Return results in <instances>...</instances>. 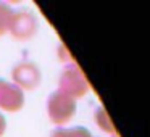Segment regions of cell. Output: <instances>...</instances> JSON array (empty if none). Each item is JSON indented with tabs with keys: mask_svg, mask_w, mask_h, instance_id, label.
Wrapping results in <instances>:
<instances>
[{
	"mask_svg": "<svg viewBox=\"0 0 150 137\" xmlns=\"http://www.w3.org/2000/svg\"><path fill=\"white\" fill-rule=\"evenodd\" d=\"M58 90L74 100L84 97L89 92V82L78 65L71 63L62 71L58 78Z\"/></svg>",
	"mask_w": 150,
	"mask_h": 137,
	"instance_id": "1",
	"label": "cell"
},
{
	"mask_svg": "<svg viewBox=\"0 0 150 137\" xmlns=\"http://www.w3.org/2000/svg\"><path fill=\"white\" fill-rule=\"evenodd\" d=\"M47 113L53 124L63 126L69 123L76 114V100L60 90H55L47 102Z\"/></svg>",
	"mask_w": 150,
	"mask_h": 137,
	"instance_id": "2",
	"label": "cell"
},
{
	"mask_svg": "<svg viewBox=\"0 0 150 137\" xmlns=\"http://www.w3.org/2000/svg\"><path fill=\"white\" fill-rule=\"evenodd\" d=\"M37 31V18L34 16L33 11L26 8L11 11L10 24H8V32L20 40H26L36 34Z\"/></svg>",
	"mask_w": 150,
	"mask_h": 137,
	"instance_id": "3",
	"label": "cell"
},
{
	"mask_svg": "<svg viewBox=\"0 0 150 137\" xmlns=\"http://www.w3.org/2000/svg\"><path fill=\"white\" fill-rule=\"evenodd\" d=\"M13 84L20 87L21 90H34L40 84V69L33 61H20L11 71Z\"/></svg>",
	"mask_w": 150,
	"mask_h": 137,
	"instance_id": "4",
	"label": "cell"
},
{
	"mask_svg": "<svg viewBox=\"0 0 150 137\" xmlns=\"http://www.w3.org/2000/svg\"><path fill=\"white\" fill-rule=\"evenodd\" d=\"M24 105V94L20 87L0 78V110L15 113L20 111Z\"/></svg>",
	"mask_w": 150,
	"mask_h": 137,
	"instance_id": "5",
	"label": "cell"
},
{
	"mask_svg": "<svg viewBox=\"0 0 150 137\" xmlns=\"http://www.w3.org/2000/svg\"><path fill=\"white\" fill-rule=\"evenodd\" d=\"M50 137H92V134L82 126H74V127H58L50 134Z\"/></svg>",
	"mask_w": 150,
	"mask_h": 137,
	"instance_id": "6",
	"label": "cell"
},
{
	"mask_svg": "<svg viewBox=\"0 0 150 137\" xmlns=\"http://www.w3.org/2000/svg\"><path fill=\"white\" fill-rule=\"evenodd\" d=\"M94 118H95V123H97V126L100 127L102 131H105V132H108V134H111V136L118 137L116 131H115L113 123H111L110 116H108V113L103 110V108H97V110H95Z\"/></svg>",
	"mask_w": 150,
	"mask_h": 137,
	"instance_id": "7",
	"label": "cell"
},
{
	"mask_svg": "<svg viewBox=\"0 0 150 137\" xmlns=\"http://www.w3.org/2000/svg\"><path fill=\"white\" fill-rule=\"evenodd\" d=\"M11 8L7 4L0 2V36H4L5 32H8V24H10L11 18Z\"/></svg>",
	"mask_w": 150,
	"mask_h": 137,
	"instance_id": "8",
	"label": "cell"
},
{
	"mask_svg": "<svg viewBox=\"0 0 150 137\" xmlns=\"http://www.w3.org/2000/svg\"><path fill=\"white\" fill-rule=\"evenodd\" d=\"M5 131H7V119H5L4 114L0 113V137L5 134Z\"/></svg>",
	"mask_w": 150,
	"mask_h": 137,
	"instance_id": "9",
	"label": "cell"
}]
</instances>
